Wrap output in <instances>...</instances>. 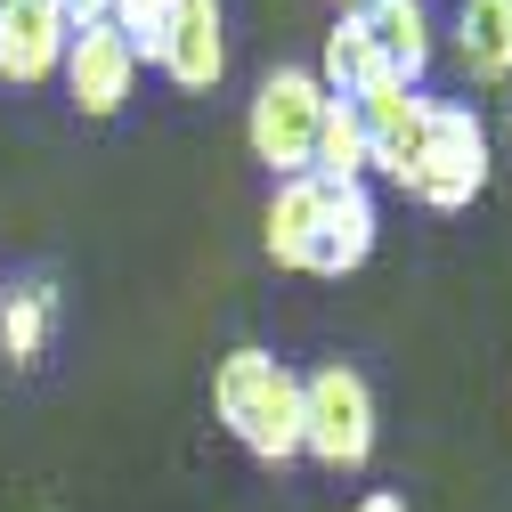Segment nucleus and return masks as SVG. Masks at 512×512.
<instances>
[{"mask_svg": "<svg viewBox=\"0 0 512 512\" xmlns=\"http://www.w3.org/2000/svg\"><path fill=\"white\" fill-rule=\"evenodd\" d=\"M66 41H74L66 0H0V82L9 90H41L66 66Z\"/></svg>", "mask_w": 512, "mask_h": 512, "instance_id": "423d86ee", "label": "nucleus"}, {"mask_svg": "<svg viewBox=\"0 0 512 512\" xmlns=\"http://www.w3.org/2000/svg\"><path fill=\"white\" fill-rule=\"evenodd\" d=\"M317 204H326V179H277L269 220H261V244H269V261H277V269H301V261H309Z\"/></svg>", "mask_w": 512, "mask_h": 512, "instance_id": "f8f14e48", "label": "nucleus"}, {"mask_svg": "<svg viewBox=\"0 0 512 512\" xmlns=\"http://www.w3.org/2000/svg\"><path fill=\"white\" fill-rule=\"evenodd\" d=\"M309 74L326 82V98H366V90L382 82V57H374L358 9H342V25L326 33V49H317V66H309Z\"/></svg>", "mask_w": 512, "mask_h": 512, "instance_id": "4468645a", "label": "nucleus"}, {"mask_svg": "<svg viewBox=\"0 0 512 512\" xmlns=\"http://www.w3.org/2000/svg\"><path fill=\"white\" fill-rule=\"evenodd\" d=\"M309 179H326V187H350V179H366V131H358V106H350V98H326V122H317Z\"/></svg>", "mask_w": 512, "mask_h": 512, "instance_id": "2eb2a0df", "label": "nucleus"}, {"mask_svg": "<svg viewBox=\"0 0 512 512\" xmlns=\"http://www.w3.org/2000/svg\"><path fill=\"white\" fill-rule=\"evenodd\" d=\"M456 57L472 82H512V0H464L456 17Z\"/></svg>", "mask_w": 512, "mask_h": 512, "instance_id": "9b49d317", "label": "nucleus"}, {"mask_svg": "<svg viewBox=\"0 0 512 512\" xmlns=\"http://www.w3.org/2000/svg\"><path fill=\"white\" fill-rule=\"evenodd\" d=\"M66 17H74V25H106L114 0H66Z\"/></svg>", "mask_w": 512, "mask_h": 512, "instance_id": "f3484780", "label": "nucleus"}, {"mask_svg": "<svg viewBox=\"0 0 512 512\" xmlns=\"http://www.w3.org/2000/svg\"><path fill=\"white\" fill-rule=\"evenodd\" d=\"M66 98H74V114H90V122H106V114H122V98L139 90V57H131V41H122L114 25H74V41H66Z\"/></svg>", "mask_w": 512, "mask_h": 512, "instance_id": "0eeeda50", "label": "nucleus"}, {"mask_svg": "<svg viewBox=\"0 0 512 512\" xmlns=\"http://www.w3.org/2000/svg\"><path fill=\"white\" fill-rule=\"evenodd\" d=\"M317 122H326V82H317L309 66H277V74H261V90H252V114H244L252 163H269V179H309Z\"/></svg>", "mask_w": 512, "mask_h": 512, "instance_id": "f03ea898", "label": "nucleus"}, {"mask_svg": "<svg viewBox=\"0 0 512 512\" xmlns=\"http://www.w3.org/2000/svg\"><path fill=\"white\" fill-rule=\"evenodd\" d=\"M358 512H407V504H399V496H391V488H374V496H366V504H358Z\"/></svg>", "mask_w": 512, "mask_h": 512, "instance_id": "a211bd4d", "label": "nucleus"}, {"mask_svg": "<svg viewBox=\"0 0 512 512\" xmlns=\"http://www.w3.org/2000/svg\"><path fill=\"white\" fill-rule=\"evenodd\" d=\"M350 106H358V131H366V171H382L391 187H407L415 179V155H423V131H431V98L382 74Z\"/></svg>", "mask_w": 512, "mask_h": 512, "instance_id": "39448f33", "label": "nucleus"}, {"mask_svg": "<svg viewBox=\"0 0 512 512\" xmlns=\"http://www.w3.org/2000/svg\"><path fill=\"white\" fill-rule=\"evenodd\" d=\"M155 66L179 90H212L228 74V25H220V0H171V33Z\"/></svg>", "mask_w": 512, "mask_h": 512, "instance_id": "1a4fd4ad", "label": "nucleus"}, {"mask_svg": "<svg viewBox=\"0 0 512 512\" xmlns=\"http://www.w3.org/2000/svg\"><path fill=\"white\" fill-rule=\"evenodd\" d=\"M342 9H374V0H342Z\"/></svg>", "mask_w": 512, "mask_h": 512, "instance_id": "6ab92c4d", "label": "nucleus"}, {"mask_svg": "<svg viewBox=\"0 0 512 512\" xmlns=\"http://www.w3.org/2000/svg\"><path fill=\"white\" fill-rule=\"evenodd\" d=\"M49 334H57V285L49 277H25V285L0 293V358L33 366L49 350Z\"/></svg>", "mask_w": 512, "mask_h": 512, "instance_id": "ddd939ff", "label": "nucleus"}, {"mask_svg": "<svg viewBox=\"0 0 512 512\" xmlns=\"http://www.w3.org/2000/svg\"><path fill=\"white\" fill-rule=\"evenodd\" d=\"M122 41H131L139 66H155L163 57V33H171V0H114V17H106Z\"/></svg>", "mask_w": 512, "mask_h": 512, "instance_id": "dca6fc26", "label": "nucleus"}, {"mask_svg": "<svg viewBox=\"0 0 512 512\" xmlns=\"http://www.w3.org/2000/svg\"><path fill=\"white\" fill-rule=\"evenodd\" d=\"M358 17H366V41H374V57H382V74L407 82V90H423L431 57H439V33H431V9H423V0H374V9H358Z\"/></svg>", "mask_w": 512, "mask_h": 512, "instance_id": "9d476101", "label": "nucleus"}, {"mask_svg": "<svg viewBox=\"0 0 512 512\" xmlns=\"http://www.w3.org/2000/svg\"><path fill=\"white\" fill-rule=\"evenodd\" d=\"M301 456H317L326 472H358L374 456V391L358 366H317L301 374Z\"/></svg>", "mask_w": 512, "mask_h": 512, "instance_id": "7ed1b4c3", "label": "nucleus"}, {"mask_svg": "<svg viewBox=\"0 0 512 512\" xmlns=\"http://www.w3.org/2000/svg\"><path fill=\"white\" fill-rule=\"evenodd\" d=\"M374 236H382V212H374V187L350 179V187H326L317 204V236H309V277H350L374 261Z\"/></svg>", "mask_w": 512, "mask_h": 512, "instance_id": "6e6552de", "label": "nucleus"}, {"mask_svg": "<svg viewBox=\"0 0 512 512\" xmlns=\"http://www.w3.org/2000/svg\"><path fill=\"white\" fill-rule=\"evenodd\" d=\"M212 415L228 423V439L261 464H293L301 456V374L269 350H228L212 366Z\"/></svg>", "mask_w": 512, "mask_h": 512, "instance_id": "f257e3e1", "label": "nucleus"}, {"mask_svg": "<svg viewBox=\"0 0 512 512\" xmlns=\"http://www.w3.org/2000/svg\"><path fill=\"white\" fill-rule=\"evenodd\" d=\"M480 187H488V122H480L472 106L431 98V131H423V155H415L407 196L431 204V212H464Z\"/></svg>", "mask_w": 512, "mask_h": 512, "instance_id": "20e7f679", "label": "nucleus"}]
</instances>
